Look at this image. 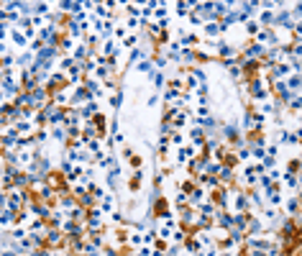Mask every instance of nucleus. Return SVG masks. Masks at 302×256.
Wrapping results in <instances>:
<instances>
[{"instance_id": "obj_1", "label": "nucleus", "mask_w": 302, "mask_h": 256, "mask_svg": "<svg viewBox=\"0 0 302 256\" xmlns=\"http://www.w3.org/2000/svg\"><path fill=\"white\" fill-rule=\"evenodd\" d=\"M266 52H269V49H266V46H261V44H256V41H251L248 46L241 49V54H244V56L248 59V62H264Z\"/></svg>"}, {"instance_id": "obj_2", "label": "nucleus", "mask_w": 302, "mask_h": 256, "mask_svg": "<svg viewBox=\"0 0 302 256\" xmlns=\"http://www.w3.org/2000/svg\"><path fill=\"white\" fill-rule=\"evenodd\" d=\"M192 238L200 243V249H203V251L215 249V246H218V241L213 238V233H210V231H203V228H195V231H192Z\"/></svg>"}, {"instance_id": "obj_3", "label": "nucleus", "mask_w": 302, "mask_h": 256, "mask_svg": "<svg viewBox=\"0 0 302 256\" xmlns=\"http://www.w3.org/2000/svg\"><path fill=\"white\" fill-rule=\"evenodd\" d=\"M266 205H271V208H279L282 210V205H284V192H282V187L274 184L271 190L266 192Z\"/></svg>"}, {"instance_id": "obj_4", "label": "nucleus", "mask_w": 302, "mask_h": 256, "mask_svg": "<svg viewBox=\"0 0 302 256\" xmlns=\"http://www.w3.org/2000/svg\"><path fill=\"white\" fill-rule=\"evenodd\" d=\"M208 198H210V192L205 190V187H200V184H197L195 190L189 192V208H195V210H197V208H200V205H203Z\"/></svg>"}, {"instance_id": "obj_5", "label": "nucleus", "mask_w": 302, "mask_h": 256, "mask_svg": "<svg viewBox=\"0 0 302 256\" xmlns=\"http://www.w3.org/2000/svg\"><path fill=\"white\" fill-rule=\"evenodd\" d=\"M67 243V236L62 228H49L46 233V246H52V249H57V246H64Z\"/></svg>"}, {"instance_id": "obj_6", "label": "nucleus", "mask_w": 302, "mask_h": 256, "mask_svg": "<svg viewBox=\"0 0 302 256\" xmlns=\"http://www.w3.org/2000/svg\"><path fill=\"white\" fill-rule=\"evenodd\" d=\"M282 208H284L282 213H287L289 218H297L302 205H300V200H297V195H289V198H284V205H282Z\"/></svg>"}, {"instance_id": "obj_7", "label": "nucleus", "mask_w": 302, "mask_h": 256, "mask_svg": "<svg viewBox=\"0 0 302 256\" xmlns=\"http://www.w3.org/2000/svg\"><path fill=\"white\" fill-rule=\"evenodd\" d=\"M77 110H79V115H82V121H95V118H97V100L77 108Z\"/></svg>"}, {"instance_id": "obj_8", "label": "nucleus", "mask_w": 302, "mask_h": 256, "mask_svg": "<svg viewBox=\"0 0 302 256\" xmlns=\"http://www.w3.org/2000/svg\"><path fill=\"white\" fill-rule=\"evenodd\" d=\"M179 97H182V92H179V90H174V87H167V90L162 92V100H164L169 108H177Z\"/></svg>"}, {"instance_id": "obj_9", "label": "nucleus", "mask_w": 302, "mask_h": 256, "mask_svg": "<svg viewBox=\"0 0 302 256\" xmlns=\"http://www.w3.org/2000/svg\"><path fill=\"white\" fill-rule=\"evenodd\" d=\"M248 220H251V213H233V228L248 233Z\"/></svg>"}, {"instance_id": "obj_10", "label": "nucleus", "mask_w": 302, "mask_h": 256, "mask_svg": "<svg viewBox=\"0 0 302 256\" xmlns=\"http://www.w3.org/2000/svg\"><path fill=\"white\" fill-rule=\"evenodd\" d=\"M36 59H41V62H52V59H59V46H44L41 52L36 54Z\"/></svg>"}, {"instance_id": "obj_11", "label": "nucleus", "mask_w": 302, "mask_h": 256, "mask_svg": "<svg viewBox=\"0 0 302 256\" xmlns=\"http://www.w3.org/2000/svg\"><path fill=\"white\" fill-rule=\"evenodd\" d=\"M187 241H189V233H187V228H185V225H179V228H174V233H172V241H169V243L185 246Z\"/></svg>"}, {"instance_id": "obj_12", "label": "nucleus", "mask_w": 302, "mask_h": 256, "mask_svg": "<svg viewBox=\"0 0 302 256\" xmlns=\"http://www.w3.org/2000/svg\"><path fill=\"white\" fill-rule=\"evenodd\" d=\"M75 49H77V41H75L72 36H64L62 44H59V52H64V56H72Z\"/></svg>"}, {"instance_id": "obj_13", "label": "nucleus", "mask_w": 302, "mask_h": 256, "mask_svg": "<svg viewBox=\"0 0 302 256\" xmlns=\"http://www.w3.org/2000/svg\"><path fill=\"white\" fill-rule=\"evenodd\" d=\"M69 220H77V223H85L87 220V208H82V205H77V208H72L67 213Z\"/></svg>"}, {"instance_id": "obj_14", "label": "nucleus", "mask_w": 302, "mask_h": 256, "mask_svg": "<svg viewBox=\"0 0 302 256\" xmlns=\"http://www.w3.org/2000/svg\"><path fill=\"white\" fill-rule=\"evenodd\" d=\"M85 225H87V231H103V215H90L87 213V220H85Z\"/></svg>"}, {"instance_id": "obj_15", "label": "nucleus", "mask_w": 302, "mask_h": 256, "mask_svg": "<svg viewBox=\"0 0 302 256\" xmlns=\"http://www.w3.org/2000/svg\"><path fill=\"white\" fill-rule=\"evenodd\" d=\"M128 246H131V249H141V246H146L144 233H138V231H131V233H128Z\"/></svg>"}, {"instance_id": "obj_16", "label": "nucleus", "mask_w": 302, "mask_h": 256, "mask_svg": "<svg viewBox=\"0 0 302 256\" xmlns=\"http://www.w3.org/2000/svg\"><path fill=\"white\" fill-rule=\"evenodd\" d=\"M52 141H59V144H67V141H69L67 126H54V128H52Z\"/></svg>"}, {"instance_id": "obj_17", "label": "nucleus", "mask_w": 302, "mask_h": 256, "mask_svg": "<svg viewBox=\"0 0 302 256\" xmlns=\"http://www.w3.org/2000/svg\"><path fill=\"white\" fill-rule=\"evenodd\" d=\"M151 80H154V87H156V90H159V87H162V92L167 90V87H169V77L164 74V72H154V74H151Z\"/></svg>"}, {"instance_id": "obj_18", "label": "nucleus", "mask_w": 302, "mask_h": 256, "mask_svg": "<svg viewBox=\"0 0 302 256\" xmlns=\"http://www.w3.org/2000/svg\"><path fill=\"white\" fill-rule=\"evenodd\" d=\"M195 62H200L197 49H182V67L185 64H195Z\"/></svg>"}, {"instance_id": "obj_19", "label": "nucleus", "mask_w": 302, "mask_h": 256, "mask_svg": "<svg viewBox=\"0 0 302 256\" xmlns=\"http://www.w3.org/2000/svg\"><path fill=\"white\" fill-rule=\"evenodd\" d=\"M174 128H177V131H179V128H185L187 123H189V110H179L177 115H174Z\"/></svg>"}, {"instance_id": "obj_20", "label": "nucleus", "mask_w": 302, "mask_h": 256, "mask_svg": "<svg viewBox=\"0 0 302 256\" xmlns=\"http://www.w3.org/2000/svg\"><path fill=\"white\" fill-rule=\"evenodd\" d=\"M108 103H110V110H120V105H123V92H110L108 97Z\"/></svg>"}, {"instance_id": "obj_21", "label": "nucleus", "mask_w": 302, "mask_h": 256, "mask_svg": "<svg viewBox=\"0 0 302 256\" xmlns=\"http://www.w3.org/2000/svg\"><path fill=\"white\" fill-rule=\"evenodd\" d=\"M49 13H52V5H49V3H34V16L49 18Z\"/></svg>"}, {"instance_id": "obj_22", "label": "nucleus", "mask_w": 302, "mask_h": 256, "mask_svg": "<svg viewBox=\"0 0 302 256\" xmlns=\"http://www.w3.org/2000/svg\"><path fill=\"white\" fill-rule=\"evenodd\" d=\"M287 85H289V90L297 95V92L302 90V74H292L289 80H287Z\"/></svg>"}, {"instance_id": "obj_23", "label": "nucleus", "mask_w": 302, "mask_h": 256, "mask_svg": "<svg viewBox=\"0 0 302 256\" xmlns=\"http://www.w3.org/2000/svg\"><path fill=\"white\" fill-rule=\"evenodd\" d=\"M172 8H174V13H177L179 18H185V16L192 13V5H189V3H174Z\"/></svg>"}, {"instance_id": "obj_24", "label": "nucleus", "mask_w": 302, "mask_h": 256, "mask_svg": "<svg viewBox=\"0 0 302 256\" xmlns=\"http://www.w3.org/2000/svg\"><path fill=\"white\" fill-rule=\"evenodd\" d=\"M189 74H192L200 85H205V82H208V74H205V70H203L200 64H197V67H192V70H189Z\"/></svg>"}, {"instance_id": "obj_25", "label": "nucleus", "mask_w": 302, "mask_h": 256, "mask_svg": "<svg viewBox=\"0 0 302 256\" xmlns=\"http://www.w3.org/2000/svg\"><path fill=\"white\" fill-rule=\"evenodd\" d=\"M174 162H177V166H185V164H189L192 159H189V154H187V149H179L177 154H174Z\"/></svg>"}, {"instance_id": "obj_26", "label": "nucleus", "mask_w": 302, "mask_h": 256, "mask_svg": "<svg viewBox=\"0 0 302 256\" xmlns=\"http://www.w3.org/2000/svg\"><path fill=\"white\" fill-rule=\"evenodd\" d=\"M289 59H297V62H302V41H295L289 46Z\"/></svg>"}, {"instance_id": "obj_27", "label": "nucleus", "mask_w": 302, "mask_h": 256, "mask_svg": "<svg viewBox=\"0 0 302 256\" xmlns=\"http://www.w3.org/2000/svg\"><path fill=\"white\" fill-rule=\"evenodd\" d=\"M172 202H174V205H189V195H187L185 190H177L174 198H172Z\"/></svg>"}, {"instance_id": "obj_28", "label": "nucleus", "mask_w": 302, "mask_h": 256, "mask_svg": "<svg viewBox=\"0 0 302 256\" xmlns=\"http://www.w3.org/2000/svg\"><path fill=\"white\" fill-rule=\"evenodd\" d=\"M151 62H154L156 70H162V67L169 64V56H167V54H154V56H151Z\"/></svg>"}, {"instance_id": "obj_29", "label": "nucleus", "mask_w": 302, "mask_h": 256, "mask_svg": "<svg viewBox=\"0 0 302 256\" xmlns=\"http://www.w3.org/2000/svg\"><path fill=\"white\" fill-rule=\"evenodd\" d=\"M259 31H261V26H259V21H256V18H251V21L246 23V34H248L251 38H254V36H256Z\"/></svg>"}, {"instance_id": "obj_30", "label": "nucleus", "mask_w": 302, "mask_h": 256, "mask_svg": "<svg viewBox=\"0 0 302 256\" xmlns=\"http://www.w3.org/2000/svg\"><path fill=\"white\" fill-rule=\"evenodd\" d=\"M197 118H213V110H210L208 105H195V110H192Z\"/></svg>"}, {"instance_id": "obj_31", "label": "nucleus", "mask_w": 302, "mask_h": 256, "mask_svg": "<svg viewBox=\"0 0 302 256\" xmlns=\"http://www.w3.org/2000/svg\"><path fill=\"white\" fill-rule=\"evenodd\" d=\"M118 174H120V166L108 169V187H115V184H118Z\"/></svg>"}, {"instance_id": "obj_32", "label": "nucleus", "mask_w": 302, "mask_h": 256, "mask_svg": "<svg viewBox=\"0 0 302 256\" xmlns=\"http://www.w3.org/2000/svg\"><path fill=\"white\" fill-rule=\"evenodd\" d=\"M174 131H177V128H174V123H164V121L159 123V136H172Z\"/></svg>"}, {"instance_id": "obj_33", "label": "nucleus", "mask_w": 302, "mask_h": 256, "mask_svg": "<svg viewBox=\"0 0 302 256\" xmlns=\"http://www.w3.org/2000/svg\"><path fill=\"white\" fill-rule=\"evenodd\" d=\"M110 220H113L115 225H123V223H126V213H123V210H118V208H115L113 213H110Z\"/></svg>"}, {"instance_id": "obj_34", "label": "nucleus", "mask_w": 302, "mask_h": 256, "mask_svg": "<svg viewBox=\"0 0 302 256\" xmlns=\"http://www.w3.org/2000/svg\"><path fill=\"white\" fill-rule=\"evenodd\" d=\"M292 21H295V23H300L302 21V3H292Z\"/></svg>"}, {"instance_id": "obj_35", "label": "nucleus", "mask_w": 302, "mask_h": 256, "mask_svg": "<svg viewBox=\"0 0 302 256\" xmlns=\"http://www.w3.org/2000/svg\"><path fill=\"white\" fill-rule=\"evenodd\" d=\"M228 72H230V80H244V70H241V67H238V62L233 64V67H228Z\"/></svg>"}, {"instance_id": "obj_36", "label": "nucleus", "mask_w": 302, "mask_h": 256, "mask_svg": "<svg viewBox=\"0 0 302 256\" xmlns=\"http://www.w3.org/2000/svg\"><path fill=\"white\" fill-rule=\"evenodd\" d=\"M169 141H172V146H182V144L187 141V136H182L179 131H174L172 136H169Z\"/></svg>"}, {"instance_id": "obj_37", "label": "nucleus", "mask_w": 302, "mask_h": 256, "mask_svg": "<svg viewBox=\"0 0 302 256\" xmlns=\"http://www.w3.org/2000/svg\"><path fill=\"white\" fill-rule=\"evenodd\" d=\"M100 208H103V213H113L115 208H113V195H108V198L100 202Z\"/></svg>"}, {"instance_id": "obj_38", "label": "nucleus", "mask_w": 302, "mask_h": 256, "mask_svg": "<svg viewBox=\"0 0 302 256\" xmlns=\"http://www.w3.org/2000/svg\"><path fill=\"white\" fill-rule=\"evenodd\" d=\"M169 146H172V141H169V136H159V151L167 154L169 151Z\"/></svg>"}, {"instance_id": "obj_39", "label": "nucleus", "mask_w": 302, "mask_h": 256, "mask_svg": "<svg viewBox=\"0 0 302 256\" xmlns=\"http://www.w3.org/2000/svg\"><path fill=\"white\" fill-rule=\"evenodd\" d=\"M223 23H226V26H233V23H241V18H238V11H233V13H228V16L223 18Z\"/></svg>"}, {"instance_id": "obj_40", "label": "nucleus", "mask_w": 302, "mask_h": 256, "mask_svg": "<svg viewBox=\"0 0 302 256\" xmlns=\"http://www.w3.org/2000/svg\"><path fill=\"white\" fill-rule=\"evenodd\" d=\"M261 166H264V172H269V169H274V166H277V159H274V156H266V159H264V162H261Z\"/></svg>"}, {"instance_id": "obj_41", "label": "nucleus", "mask_w": 302, "mask_h": 256, "mask_svg": "<svg viewBox=\"0 0 302 256\" xmlns=\"http://www.w3.org/2000/svg\"><path fill=\"white\" fill-rule=\"evenodd\" d=\"M189 23H192V26H203L205 21H203V16H200V13H189Z\"/></svg>"}, {"instance_id": "obj_42", "label": "nucleus", "mask_w": 302, "mask_h": 256, "mask_svg": "<svg viewBox=\"0 0 302 256\" xmlns=\"http://www.w3.org/2000/svg\"><path fill=\"white\" fill-rule=\"evenodd\" d=\"M113 144H115V146H123V144H126V136H123V133L118 131V133L113 136Z\"/></svg>"}, {"instance_id": "obj_43", "label": "nucleus", "mask_w": 302, "mask_h": 256, "mask_svg": "<svg viewBox=\"0 0 302 256\" xmlns=\"http://www.w3.org/2000/svg\"><path fill=\"white\" fill-rule=\"evenodd\" d=\"M277 154H279V144H271L266 149V156H274V159H277Z\"/></svg>"}, {"instance_id": "obj_44", "label": "nucleus", "mask_w": 302, "mask_h": 256, "mask_svg": "<svg viewBox=\"0 0 302 256\" xmlns=\"http://www.w3.org/2000/svg\"><path fill=\"white\" fill-rule=\"evenodd\" d=\"M159 100H162V95H159V92H154V95L149 97V108H154V105H156Z\"/></svg>"}, {"instance_id": "obj_45", "label": "nucleus", "mask_w": 302, "mask_h": 256, "mask_svg": "<svg viewBox=\"0 0 302 256\" xmlns=\"http://www.w3.org/2000/svg\"><path fill=\"white\" fill-rule=\"evenodd\" d=\"M208 90H210V87H208V82H205V85H200V87H197V92H195V95H208Z\"/></svg>"}, {"instance_id": "obj_46", "label": "nucleus", "mask_w": 302, "mask_h": 256, "mask_svg": "<svg viewBox=\"0 0 302 256\" xmlns=\"http://www.w3.org/2000/svg\"><path fill=\"white\" fill-rule=\"evenodd\" d=\"M297 177H300V190H302V174H297Z\"/></svg>"}]
</instances>
